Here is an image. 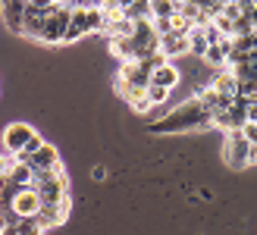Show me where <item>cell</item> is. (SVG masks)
<instances>
[{"instance_id": "obj_30", "label": "cell", "mask_w": 257, "mask_h": 235, "mask_svg": "<svg viewBox=\"0 0 257 235\" xmlns=\"http://www.w3.org/2000/svg\"><path fill=\"white\" fill-rule=\"evenodd\" d=\"M91 179H97V182L107 179V169H104V166H94V169H91Z\"/></svg>"}, {"instance_id": "obj_20", "label": "cell", "mask_w": 257, "mask_h": 235, "mask_svg": "<svg viewBox=\"0 0 257 235\" xmlns=\"http://www.w3.org/2000/svg\"><path fill=\"white\" fill-rule=\"evenodd\" d=\"M204 63H207V66H213V69H226V50H223L220 44H210L207 54H204Z\"/></svg>"}, {"instance_id": "obj_28", "label": "cell", "mask_w": 257, "mask_h": 235, "mask_svg": "<svg viewBox=\"0 0 257 235\" xmlns=\"http://www.w3.org/2000/svg\"><path fill=\"white\" fill-rule=\"evenodd\" d=\"M241 135L248 138V145H257V123H245L241 126Z\"/></svg>"}, {"instance_id": "obj_4", "label": "cell", "mask_w": 257, "mask_h": 235, "mask_svg": "<svg viewBox=\"0 0 257 235\" xmlns=\"http://www.w3.org/2000/svg\"><path fill=\"white\" fill-rule=\"evenodd\" d=\"M223 160L232 166V169H241V166H248V163H251V145H248V138L241 135V129H232V132H226Z\"/></svg>"}, {"instance_id": "obj_1", "label": "cell", "mask_w": 257, "mask_h": 235, "mask_svg": "<svg viewBox=\"0 0 257 235\" xmlns=\"http://www.w3.org/2000/svg\"><path fill=\"white\" fill-rule=\"evenodd\" d=\"M210 126V113L201 107V100H188L173 113H163L157 123H151L154 135H179V132H195V129Z\"/></svg>"}, {"instance_id": "obj_10", "label": "cell", "mask_w": 257, "mask_h": 235, "mask_svg": "<svg viewBox=\"0 0 257 235\" xmlns=\"http://www.w3.org/2000/svg\"><path fill=\"white\" fill-rule=\"evenodd\" d=\"M182 54H188V35H176V32L160 35V57L176 60V57H182Z\"/></svg>"}, {"instance_id": "obj_33", "label": "cell", "mask_w": 257, "mask_h": 235, "mask_svg": "<svg viewBox=\"0 0 257 235\" xmlns=\"http://www.w3.org/2000/svg\"><path fill=\"white\" fill-rule=\"evenodd\" d=\"M251 163H257V145H251Z\"/></svg>"}, {"instance_id": "obj_18", "label": "cell", "mask_w": 257, "mask_h": 235, "mask_svg": "<svg viewBox=\"0 0 257 235\" xmlns=\"http://www.w3.org/2000/svg\"><path fill=\"white\" fill-rule=\"evenodd\" d=\"M107 16H104V10L100 7H88V35L91 32H107Z\"/></svg>"}, {"instance_id": "obj_7", "label": "cell", "mask_w": 257, "mask_h": 235, "mask_svg": "<svg viewBox=\"0 0 257 235\" xmlns=\"http://www.w3.org/2000/svg\"><path fill=\"white\" fill-rule=\"evenodd\" d=\"M69 207L72 201H60V204H41V210H38V223L44 226V232L50 229H57L66 223V216H69Z\"/></svg>"}, {"instance_id": "obj_24", "label": "cell", "mask_w": 257, "mask_h": 235, "mask_svg": "<svg viewBox=\"0 0 257 235\" xmlns=\"http://www.w3.org/2000/svg\"><path fill=\"white\" fill-rule=\"evenodd\" d=\"M16 191H19V188L13 185L7 176L0 179V207H10V204H13V198H16Z\"/></svg>"}, {"instance_id": "obj_19", "label": "cell", "mask_w": 257, "mask_h": 235, "mask_svg": "<svg viewBox=\"0 0 257 235\" xmlns=\"http://www.w3.org/2000/svg\"><path fill=\"white\" fill-rule=\"evenodd\" d=\"M151 10H154V19H173L179 13V4L176 0H157V4H151Z\"/></svg>"}, {"instance_id": "obj_26", "label": "cell", "mask_w": 257, "mask_h": 235, "mask_svg": "<svg viewBox=\"0 0 257 235\" xmlns=\"http://www.w3.org/2000/svg\"><path fill=\"white\" fill-rule=\"evenodd\" d=\"M201 29H204V38H207V44H223V41H226V38H223V32L216 29L213 22H207V25H201Z\"/></svg>"}, {"instance_id": "obj_31", "label": "cell", "mask_w": 257, "mask_h": 235, "mask_svg": "<svg viewBox=\"0 0 257 235\" xmlns=\"http://www.w3.org/2000/svg\"><path fill=\"white\" fill-rule=\"evenodd\" d=\"M0 235H19V229L16 226H4V229H0Z\"/></svg>"}, {"instance_id": "obj_25", "label": "cell", "mask_w": 257, "mask_h": 235, "mask_svg": "<svg viewBox=\"0 0 257 235\" xmlns=\"http://www.w3.org/2000/svg\"><path fill=\"white\" fill-rule=\"evenodd\" d=\"M41 145H44V138H41V135L35 132V135H32L29 141H25V148H22V151L16 154V160H29V157H32L35 151H41Z\"/></svg>"}, {"instance_id": "obj_2", "label": "cell", "mask_w": 257, "mask_h": 235, "mask_svg": "<svg viewBox=\"0 0 257 235\" xmlns=\"http://www.w3.org/2000/svg\"><path fill=\"white\" fill-rule=\"evenodd\" d=\"M69 179L63 173V166L54 169V173H35L32 188L38 191L41 204H60V201H69Z\"/></svg>"}, {"instance_id": "obj_23", "label": "cell", "mask_w": 257, "mask_h": 235, "mask_svg": "<svg viewBox=\"0 0 257 235\" xmlns=\"http://www.w3.org/2000/svg\"><path fill=\"white\" fill-rule=\"evenodd\" d=\"M145 94H148V103H151V107H163L166 97H170L173 91H166V88H160V85H148Z\"/></svg>"}, {"instance_id": "obj_17", "label": "cell", "mask_w": 257, "mask_h": 235, "mask_svg": "<svg viewBox=\"0 0 257 235\" xmlns=\"http://www.w3.org/2000/svg\"><path fill=\"white\" fill-rule=\"evenodd\" d=\"M122 16L128 22H141V19H154V10H151V0H135L132 7H128Z\"/></svg>"}, {"instance_id": "obj_29", "label": "cell", "mask_w": 257, "mask_h": 235, "mask_svg": "<svg viewBox=\"0 0 257 235\" xmlns=\"http://www.w3.org/2000/svg\"><path fill=\"white\" fill-rule=\"evenodd\" d=\"M25 4H29V7H35V10H50V7L57 4V0H25Z\"/></svg>"}, {"instance_id": "obj_13", "label": "cell", "mask_w": 257, "mask_h": 235, "mask_svg": "<svg viewBox=\"0 0 257 235\" xmlns=\"http://www.w3.org/2000/svg\"><path fill=\"white\" fill-rule=\"evenodd\" d=\"M119 85H128V88H148L151 85V75L138 69V63H122L119 66Z\"/></svg>"}, {"instance_id": "obj_16", "label": "cell", "mask_w": 257, "mask_h": 235, "mask_svg": "<svg viewBox=\"0 0 257 235\" xmlns=\"http://www.w3.org/2000/svg\"><path fill=\"white\" fill-rule=\"evenodd\" d=\"M207 47H210V44H207V38H204V29H198V25H195V29L188 32V54L198 57V60H204Z\"/></svg>"}, {"instance_id": "obj_12", "label": "cell", "mask_w": 257, "mask_h": 235, "mask_svg": "<svg viewBox=\"0 0 257 235\" xmlns=\"http://www.w3.org/2000/svg\"><path fill=\"white\" fill-rule=\"evenodd\" d=\"M179 78H182V75H179V69L173 66L170 60H166V63H160V66L151 72V85H160V88H166V91H173V88L179 85Z\"/></svg>"}, {"instance_id": "obj_5", "label": "cell", "mask_w": 257, "mask_h": 235, "mask_svg": "<svg viewBox=\"0 0 257 235\" xmlns=\"http://www.w3.org/2000/svg\"><path fill=\"white\" fill-rule=\"evenodd\" d=\"M32 135H35L32 126H25V123H10V126L4 129V154H13V157H16Z\"/></svg>"}, {"instance_id": "obj_15", "label": "cell", "mask_w": 257, "mask_h": 235, "mask_svg": "<svg viewBox=\"0 0 257 235\" xmlns=\"http://www.w3.org/2000/svg\"><path fill=\"white\" fill-rule=\"evenodd\" d=\"M213 91H220V94H226V97H235V91H238V82H235V75L229 72V69H220L216 72V78H213V85H210Z\"/></svg>"}, {"instance_id": "obj_9", "label": "cell", "mask_w": 257, "mask_h": 235, "mask_svg": "<svg viewBox=\"0 0 257 235\" xmlns=\"http://www.w3.org/2000/svg\"><path fill=\"white\" fill-rule=\"evenodd\" d=\"M10 207L19 213V219L22 216H38V210H41V198H38L35 188H22V191H16V198H13Z\"/></svg>"}, {"instance_id": "obj_27", "label": "cell", "mask_w": 257, "mask_h": 235, "mask_svg": "<svg viewBox=\"0 0 257 235\" xmlns=\"http://www.w3.org/2000/svg\"><path fill=\"white\" fill-rule=\"evenodd\" d=\"M13 163H16V157H13V154H0V179H4V176H10Z\"/></svg>"}, {"instance_id": "obj_3", "label": "cell", "mask_w": 257, "mask_h": 235, "mask_svg": "<svg viewBox=\"0 0 257 235\" xmlns=\"http://www.w3.org/2000/svg\"><path fill=\"white\" fill-rule=\"evenodd\" d=\"M69 19H72V7H66V4H54V7H50L47 22H44L41 41H44V44H63L66 29H69Z\"/></svg>"}, {"instance_id": "obj_32", "label": "cell", "mask_w": 257, "mask_h": 235, "mask_svg": "<svg viewBox=\"0 0 257 235\" xmlns=\"http://www.w3.org/2000/svg\"><path fill=\"white\" fill-rule=\"evenodd\" d=\"M116 4H119V10H122V13H125V10H128V7H132V4H135V0H116Z\"/></svg>"}, {"instance_id": "obj_22", "label": "cell", "mask_w": 257, "mask_h": 235, "mask_svg": "<svg viewBox=\"0 0 257 235\" xmlns=\"http://www.w3.org/2000/svg\"><path fill=\"white\" fill-rule=\"evenodd\" d=\"M232 50H241V54H251V50H257V32H248V35L232 38Z\"/></svg>"}, {"instance_id": "obj_8", "label": "cell", "mask_w": 257, "mask_h": 235, "mask_svg": "<svg viewBox=\"0 0 257 235\" xmlns=\"http://www.w3.org/2000/svg\"><path fill=\"white\" fill-rule=\"evenodd\" d=\"M25 163H29L35 173H54V169H60V154H57L54 145H47V141H44L41 151H35Z\"/></svg>"}, {"instance_id": "obj_14", "label": "cell", "mask_w": 257, "mask_h": 235, "mask_svg": "<svg viewBox=\"0 0 257 235\" xmlns=\"http://www.w3.org/2000/svg\"><path fill=\"white\" fill-rule=\"evenodd\" d=\"M7 179H10V182H13V185H16L19 191H22V188H32V182H35V169H32L29 163H25V160H16Z\"/></svg>"}, {"instance_id": "obj_11", "label": "cell", "mask_w": 257, "mask_h": 235, "mask_svg": "<svg viewBox=\"0 0 257 235\" xmlns=\"http://www.w3.org/2000/svg\"><path fill=\"white\" fill-rule=\"evenodd\" d=\"M85 35H88V7H72V19H69V29H66L63 44H72V41H79Z\"/></svg>"}, {"instance_id": "obj_21", "label": "cell", "mask_w": 257, "mask_h": 235, "mask_svg": "<svg viewBox=\"0 0 257 235\" xmlns=\"http://www.w3.org/2000/svg\"><path fill=\"white\" fill-rule=\"evenodd\" d=\"M16 229H19V235H47L44 226L38 223V216H22L16 223Z\"/></svg>"}, {"instance_id": "obj_6", "label": "cell", "mask_w": 257, "mask_h": 235, "mask_svg": "<svg viewBox=\"0 0 257 235\" xmlns=\"http://www.w3.org/2000/svg\"><path fill=\"white\" fill-rule=\"evenodd\" d=\"M25 7H29L25 0H0V16L13 35H22L25 29Z\"/></svg>"}]
</instances>
